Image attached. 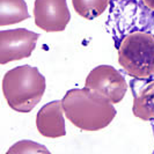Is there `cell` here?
I'll return each instance as SVG.
<instances>
[{"mask_svg":"<svg viewBox=\"0 0 154 154\" xmlns=\"http://www.w3.org/2000/svg\"><path fill=\"white\" fill-rule=\"evenodd\" d=\"M107 26L125 73L137 80L154 77V11L143 0H112Z\"/></svg>","mask_w":154,"mask_h":154,"instance_id":"6da1fadb","label":"cell"},{"mask_svg":"<svg viewBox=\"0 0 154 154\" xmlns=\"http://www.w3.org/2000/svg\"><path fill=\"white\" fill-rule=\"evenodd\" d=\"M66 118L74 126L85 131H99L114 121V104L89 88H73L62 100Z\"/></svg>","mask_w":154,"mask_h":154,"instance_id":"7a4b0ae2","label":"cell"},{"mask_svg":"<svg viewBox=\"0 0 154 154\" xmlns=\"http://www.w3.org/2000/svg\"><path fill=\"white\" fill-rule=\"evenodd\" d=\"M46 88L44 75L38 69L22 65L9 69L2 79V93L9 108L29 112L42 100Z\"/></svg>","mask_w":154,"mask_h":154,"instance_id":"3957f363","label":"cell"},{"mask_svg":"<svg viewBox=\"0 0 154 154\" xmlns=\"http://www.w3.org/2000/svg\"><path fill=\"white\" fill-rule=\"evenodd\" d=\"M85 87L106 97L112 104L119 103L128 91L124 75L115 67L100 65L93 69L86 78Z\"/></svg>","mask_w":154,"mask_h":154,"instance_id":"277c9868","label":"cell"},{"mask_svg":"<svg viewBox=\"0 0 154 154\" xmlns=\"http://www.w3.org/2000/svg\"><path fill=\"white\" fill-rule=\"evenodd\" d=\"M39 35L24 28L0 31V64L30 57Z\"/></svg>","mask_w":154,"mask_h":154,"instance_id":"5b68a950","label":"cell"},{"mask_svg":"<svg viewBox=\"0 0 154 154\" xmlns=\"http://www.w3.org/2000/svg\"><path fill=\"white\" fill-rule=\"evenodd\" d=\"M34 19L36 26L46 32L63 31L71 20L66 0H35Z\"/></svg>","mask_w":154,"mask_h":154,"instance_id":"8992f818","label":"cell"},{"mask_svg":"<svg viewBox=\"0 0 154 154\" xmlns=\"http://www.w3.org/2000/svg\"><path fill=\"white\" fill-rule=\"evenodd\" d=\"M62 101H52L43 106L36 116L37 131L46 138H59L66 134Z\"/></svg>","mask_w":154,"mask_h":154,"instance_id":"52a82bcc","label":"cell"},{"mask_svg":"<svg viewBox=\"0 0 154 154\" xmlns=\"http://www.w3.org/2000/svg\"><path fill=\"white\" fill-rule=\"evenodd\" d=\"M132 112L143 121L154 119V80L143 86L138 93L134 92Z\"/></svg>","mask_w":154,"mask_h":154,"instance_id":"ba28073f","label":"cell"},{"mask_svg":"<svg viewBox=\"0 0 154 154\" xmlns=\"http://www.w3.org/2000/svg\"><path fill=\"white\" fill-rule=\"evenodd\" d=\"M24 0H0V26L15 24L29 19Z\"/></svg>","mask_w":154,"mask_h":154,"instance_id":"9c48e42d","label":"cell"},{"mask_svg":"<svg viewBox=\"0 0 154 154\" xmlns=\"http://www.w3.org/2000/svg\"><path fill=\"white\" fill-rule=\"evenodd\" d=\"M109 2L110 0H72L74 11L87 20H93L102 15L109 6Z\"/></svg>","mask_w":154,"mask_h":154,"instance_id":"30bf717a","label":"cell"},{"mask_svg":"<svg viewBox=\"0 0 154 154\" xmlns=\"http://www.w3.org/2000/svg\"><path fill=\"white\" fill-rule=\"evenodd\" d=\"M49 153V149L46 147L39 145L37 143H34L30 140H21L14 144L7 151V154L13 153Z\"/></svg>","mask_w":154,"mask_h":154,"instance_id":"8fae6325","label":"cell"},{"mask_svg":"<svg viewBox=\"0 0 154 154\" xmlns=\"http://www.w3.org/2000/svg\"><path fill=\"white\" fill-rule=\"evenodd\" d=\"M143 1L147 8H149L151 11H154V0H143Z\"/></svg>","mask_w":154,"mask_h":154,"instance_id":"7c38bea8","label":"cell"}]
</instances>
